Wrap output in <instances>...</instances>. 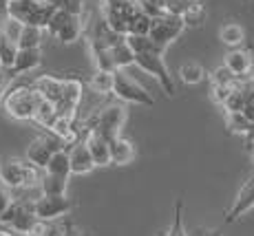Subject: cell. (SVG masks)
Wrapping results in <instances>:
<instances>
[{
	"label": "cell",
	"instance_id": "cell-1",
	"mask_svg": "<svg viewBox=\"0 0 254 236\" xmlns=\"http://www.w3.org/2000/svg\"><path fill=\"white\" fill-rule=\"evenodd\" d=\"M40 100V93L33 86H16L11 91H4L0 102H2V108L9 117L18 121H29L33 119V113H36V106Z\"/></svg>",
	"mask_w": 254,
	"mask_h": 236
},
{
	"label": "cell",
	"instance_id": "cell-2",
	"mask_svg": "<svg viewBox=\"0 0 254 236\" xmlns=\"http://www.w3.org/2000/svg\"><path fill=\"white\" fill-rule=\"evenodd\" d=\"M139 11L137 0H102V18L120 36L128 33L130 18Z\"/></svg>",
	"mask_w": 254,
	"mask_h": 236
},
{
	"label": "cell",
	"instance_id": "cell-3",
	"mask_svg": "<svg viewBox=\"0 0 254 236\" xmlns=\"http://www.w3.org/2000/svg\"><path fill=\"white\" fill-rule=\"evenodd\" d=\"M36 170L29 161L22 159H13V157H7V159H0V183L7 185L9 190H18V188H27L33 181L38 179Z\"/></svg>",
	"mask_w": 254,
	"mask_h": 236
},
{
	"label": "cell",
	"instance_id": "cell-4",
	"mask_svg": "<svg viewBox=\"0 0 254 236\" xmlns=\"http://www.w3.org/2000/svg\"><path fill=\"white\" fill-rule=\"evenodd\" d=\"M111 93H113L115 97H120V100L130 102V104L153 106V102H155L153 95H150L137 80H133L128 73L122 71V68H115L113 71V91Z\"/></svg>",
	"mask_w": 254,
	"mask_h": 236
},
{
	"label": "cell",
	"instance_id": "cell-5",
	"mask_svg": "<svg viewBox=\"0 0 254 236\" xmlns=\"http://www.w3.org/2000/svg\"><path fill=\"white\" fill-rule=\"evenodd\" d=\"M133 64H137L141 71H146L148 75H153L168 97H173L175 93H177L173 77H170V71L164 62V53H135Z\"/></svg>",
	"mask_w": 254,
	"mask_h": 236
},
{
	"label": "cell",
	"instance_id": "cell-6",
	"mask_svg": "<svg viewBox=\"0 0 254 236\" xmlns=\"http://www.w3.org/2000/svg\"><path fill=\"white\" fill-rule=\"evenodd\" d=\"M186 22L182 16H175V13H162V16H155L150 22V40L157 42L162 49H168L170 44L177 40L184 33Z\"/></svg>",
	"mask_w": 254,
	"mask_h": 236
},
{
	"label": "cell",
	"instance_id": "cell-7",
	"mask_svg": "<svg viewBox=\"0 0 254 236\" xmlns=\"http://www.w3.org/2000/svg\"><path fill=\"white\" fill-rule=\"evenodd\" d=\"M45 29L51 33L53 38H58L62 44H71L82 36V16L56 9Z\"/></svg>",
	"mask_w": 254,
	"mask_h": 236
},
{
	"label": "cell",
	"instance_id": "cell-8",
	"mask_svg": "<svg viewBox=\"0 0 254 236\" xmlns=\"http://www.w3.org/2000/svg\"><path fill=\"white\" fill-rule=\"evenodd\" d=\"M31 205L33 214L40 221H58L75 208V203L66 194H40Z\"/></svg>",
	"mask_w": 254,
	"mask_h": 236
},
{
	"label": "cell",
	"instance_id": "cell-9",
	"mask_svg": "<svg viewBox=\"0 0 254 236\" xmlns=\"http://www.w3.org/2000/svg\"><path fill=\"white\" fill-rule=\"evenodd\" d=\"M124 124H126V108L122 104H111L95 115V119L91 121V130L100 132L102 137L111 139V137L120 135Z\"/></svg>",
	"mask_w": 254,
	"mask_h": 236
},
{
	"label": "cell",
	"instance_id": "cell-10",
	"mask_svg": "<svg viewBox=\"0 0 254 236\" xmlns=\"http://www.w3.org/2000/svg\"><path fill=\"white\" fill-rule=\"evenodd\" d=\"M62 144H64V141H62L60 137H56L53 132L36 137V139L27 146V161L33 166V168H38V170L42 168V170H45L47 161L51 159L53 152L62 148Z\"/></svg>",
	"mask_w": 254,
	"mask_h": 236
},
{
	"label": "cell",
	"instance_id": "cell-11",
	"mask_svg": "<svg viewBox=\"0 0 254 236\" xmlns=\"http://www.w3.org/2000/svg\"><path fill=\"white\" fill-rule=\"evenodd\" d=\"M82 82L77 77H64L62 80V95L56 104L58 115H66V117H75V111L82 102Z\"/></svg>",
	"mask_w": 254,
	"mask_h": 236
},
{
	"label": "cell",
	"instance_id": "cell-12",
	"mask_svg": "<svg viewBox=\"0 0 254 236\" xmlns=\"http://www.w3.org/2000/svg\"><path fill=\"white\" fill-rule=\"evenodd\" d=\"M254 208V172L248 177V181L241 185V190L234 196L230 210H228L226 219H223V225H230L234 221H239L243 214H248Z\"/></svg>",
	"mask_w": 254,
	"mask_h": 236
},
{
	"label": "cell",
	"instance_id": "cell-13",
	"mask_svg": "<svg viewBox=\"0 0 254 236\" xmlns=\"http://www.w3.org/2000/svg\"><path fill=\"white\" fill-rule=\"evenodd\" d=\"M84 144L91 152V159H93V164H95V168L97 166H111V150H109V139H106V137H102L100 132L89 128Z\"/></svg>",
	"mask_w": 254,
	"mask_h": 236
},
{
	"label": "cell",
	"instance_id": "cell-14",
	"mask_svg": "<svg viewBox=\"0 0 254 236\" xmlns=\"http://www.w3.org/2000/svg\"><path fill=\"white\" fill-rule=\"evenodd\" d=\"M42 62V51L40 49H18L16 60H13L11 68H9V77H18L22 73H29L38 68Z\"/></svg>",
	"mask_w": 254,
	"mask_h": 236
},
{
	"label": "cell",
	"instance_id": "cell-15",
	"mask_svg": "<svg viewBox=\"0 0 254 236\" xmlns=\"http://www.w3.org/2000/svg\"><path fill=\"white\" fill-rule=\"evenodd\" d=\"M109 150H111V164L115 166H126L135 159L137 150H135L133 141L126 139L122 135H115L109 139Z\"/></svg>",
	"mask_w": 254,
	"mask_h": 236
},
{
	"label": "cell",
	"instance_id": "cell-16",
	"mask_svg": "<svg viewBox=\"0 0 254 236\" xmlns=\"http://www.w3.org/2000/svg\"><path fill=\"white\" fill-rule=\"evenodd\" d=\"M69 164H71V175H89L95 168L91 159V152L86 148L84 141H75L69 150Z\"/></svg>",
	"mask_w": 254,
	"mask_h": 236
},
{
	"label": "cell",
	"instance_id": "cell-17",
	"mask_svg": "<svg viewBox=\"0 0 254 236\" xmlns=\"http://www.w3.org/2000/svg\"><path fill=\"white\" fill-rule=\"evenodd\" d=\"M226 66L230 68V71L234 73L237 77H243L250 73V68L254 66V56L252 51H248V49H232L230 53L226 56Z\"/></svg>",
	"mask_w": 254,
	"mask_h": 236
},
{
	"label": "cell",
	"instance_id": "cell-18",
	"mask_svg": "<svg viewBox=\"0 0 254 236\" xmlns=\"http://www.w3.org/2000/svg\"><path fill=\"white\" fill-rule=\"evenodd\" d=\"M33 88L40 93L42 100L51 102V104H58L62 95V80L60 77H53V75H42L33 82Z\"/></svg>",
	"mask_w": 254,
	"mask_h": 236
},
{
	"label": "cell",
	"instance_id": "cell-19",
	"mask_svg": "<svg viewBox=\"0 0 254 236\" xmlns=\"http://www.w3.org/2000/svg\"><path fill=\"white\" fill-rule=\"evenodd\" d=\"M45 172L49 175H58V177H71V164H69V150L60 148L51 155V159L47 161Z\"/></svg>",
	"mask_w": 254,
	"mask_h": 236
},
{
	"label": "cell",
	"instance_id": "cell-20",
	"mask_svg": "<svg viewBox=\"0 0 254 236\" xmlns=\"http://www.w3.org/2000/svg\"><path fill=\"white\" fill-rule=\"evenodd\" d=\"M38 183H40L42 194H66L69 177H58V175H49V172H45Z\"/></svg>",
	"mask_w": 254,
	"mask_h": 236
},
{
	"label": "cell",
	"instance_id": "cell-21",
	"mask_svg": "<svg viewBox=\"0 0 254 236\" xmlns=\"http://www.w3.org/2000/svg\"><path fill=\"white\" fill-rule=\"evenodd\" d=\"M109 51H111V60H113L115 68H124V66L133 64V60H135V53L130 51V47L126 44L124 38L120 42H115L113 47H109Z\"/></svg>",
	"mask_w": 254,
	"mask_h": 236
},
{
	"label": "cell",
	"instance_id": "cell-22",
	"mask_svg": "<svg viewBox=\"0 0 254 236\" xmlns=\"http://www.w3.org/2000/svg\"><path fill=\"white\" fill-rule=\"evenodd\" d=\"M42 31L40 27H31V24H22L20 36H18V49H40L42 44Z\"/></svg>",
	"mask_w": 254,
	"mask_h": 236
},
{
	"label": "cell",
	"instance_id": "cell-23",
	"mask_svg": "<svg viewBox=\"0 0 254 236\" xmlns=\"http://www.w3.org/2000/svg\"><path fill=\"white\" fill-rule=\"evenodd\" d=\"M124 40L133 53H164L166 51L157 42L150 40V36H124Z\"/></svg>",
	"mask_w": 254,
	"mask_h": 236
},
{
	"label": "cell",
	"instance_id": "cell-24",
	"mask_svg": "<svg viewBox=\"0 0 254 236\" xmlns=\"http://www.w3.org/2000/svg\"><path fill=\"white\" fill-rule=\"evenodd\" d=\"M219 40L226 44V47L237 49V47H241L243 44V40H246V31H243L241 24L230 22V24H226V27L219 31Z\"/></svg>",
	"mask_w": 254,
	"mask_h": 236
},
{
	"label": "cell",
	"instance_id": "cell-25",
	"mask_svg": "<svg viewBox=\"0 0 254 236\" xmlns=\"http://www.w3.org/2000/svg\"><path fill=\"white\" fill-rule=\"evenodd\" d=\"M56 117H58L56 104H51V102H47V100L38 102L36 113H33V121H36V124H40L42 128H51L53 121H56Z\"/></svg>",
	"mask_w": 254,
	"mask_h": 236
},
{
	"label": "cell",
	"instance_id": "cell-26",
	"mask_svg": "<svg viewBox=\"0 0 254 236\" xmlns=\"http://www.w3.org/2000/svg\"><path fill=\"white\" fill-rule=\"evenodd\" d=\"M16 53H18V44L16 40L7 38L2 31H0V66H4L9 71L16 60Z\"/></svg>",
	"mask_w": 254,
	"mask_h": 236
},
{
	"label": "cell",
	"instance_id": "cell-27",
	"mask_svg": "<svg viewBox=\"0 0 254 236\" xmlns=\"http://www.w3.org/2000/svg\"><path fill=\"white\" fill-rule=\"evenodd\" d=\"M91 88L97 95H109L113 91V71H95L91 77Z\"/></svg>",
	"mask_w": 254,
	"mask_h": 236
},
{
	"label": "cell",
	"instance_id": "cell-28",
	"mask_svg": "<svg viewBox=\"0 0 254 236\" xmlns=\"http://www.w3.org/2000/svg\"><path fill=\"white\" fill-rule=\"evenodd\" d=\"M177 75L184 84H199V82H203V77H206V71L199 64H194V62H188V64L179 66Z\"/></svg>",
	"mask_w": 254,
	"mask_h": 236
},
{
	"label": "cell",
	"instance_id": "cell-29",
	"mask_svg": "<svg viewBox=\"0 0 254 236\" xmlns=\"http://www.w3.org/2000/svg\"><path fill=\"white\" fill-rule=\"evenodd\" d=\"M150 22H153V18H150L148 13H144V11L139 9V11L135 13L133 18H130L128 33H126V36H148V31H150Z\"/></svg>",
	"mask_w": 254,
	"mask_h": 236
},
{
	"label": "cell",
	"instance_id": "cell-30",
	"mask_svg": "<svg viewBox=\"0 0 254 236\" xmlns=\"http://www.w3.org/2000/svg\"><path fill=\"white\" fill-rule=\"evenodd\" d=\"M27 236H64V228L58 225L56 221H36V225L31 228V232Z\"/></svg>",
	"mask_w": 254,
	"mask_h": 236
},
{
	"label": "cell",
	"instance_id": "cell-31",
	"mask_svg": "<svg viewBox=\"0 0 254 236\" xmlns=\"http://www.w3.org/2000/svg\"><path fill=\"white\" fill-rule=\"evenodd\" d=\"M226 128L232 135H246L248 128H250V121L246 119L241 111L239 113H226Z\"/></svg>",
	"mask_w": 254,
	"mask_h": 236
},
{
	"label": "cell",
	"instance_id": "cell-32",
	"mask_svg": "<svg viewBox=\"0 0 254 236\" xmlns=\"http://www.w3.org/2000/svg\"><path fill=\"white\" fill-rule=\"evenodd\" d=\"M210 80H212V84H221V86H237L239 82H241V77H237L234 73L228 68L226 64L223 66H217L212 71V75H210Z\"/></svg>",
	"mask_w": 254,
	"mask_h": 236
},
{
	"label": "cell",
	"instance_id": "cell-33",
	"mask_svg": "<svg viewBox=\"0 0 254 236\" xmlns=\"http://www.w3.org/2000/svg\"><path fill=\"white\" fill-rule=\"evenodd\" d=\"M182 212H184V201L177 199V203H175V219H173V225H170V230L166 232V236H188V234H186V230H184Z\"/></svg>",
	"mask_w": 254,
	"mask_h": 236
},
{
	"label": "cell",
	"instance_id": "cell-34",
	"mask_svg": "<svg viewBox=\"0 0 254 236\" xmlns=\"http://www.w3.org/2000/svg\"><path fill=\"white\" fill-rule=\"evenodd\" d=\"M182 18H184L186 27H188V24H194V27H197V24H201V20L206 18V9H203L199 2H190L188 11H186Z\"/></svg>",
	"mask_w": 254,
	"mask_h": 236
},
{
	"label": "cell",
	"instance_id": "cell-35",
	"mask_svg": "<svg viewBox=\"0 0 254 236\" xmlns=\"http://www.w3.org/2000/svg\"><path fill=\"white\" fill-rule=\"evenodd\" d=\"M53 9H60L66 13H77L82 16V0H47Z\"/></svg>",
	"mask_w": 254,
	"mask_h": 236
},
{
	"label": "cell",
	"instance_id": "cell-36",
	"mask_svg": "<svg viewBox=\"0 0 254 236\" xmlns=\"http://www.w3.org/2000/svg\"><path fill=\"white\" fill-rule=\"evenodd\" d=\"M232 88H234V86H221V84H212V88H210V97H212V102H214V104H221V106H223V102H226L228 93H230Z\"/></svg>",
	"mask_w": 254,
	"mask_h": 236
},
{
	"label": "cell",
	"instance_id": "cell-37",
	"mask_svg": "<svg viewBox=\"0 0 254 236\" xmlns=\"http://www.w3.org/2000/svg\"><path fill=\"white\" fill-rule=\"evenodd\" d=\"M13 201V196H11V190L7 188V185H2L0 183V214L7 210V205Z\"/></svg>",
	"mask_w": 254,
	"mask_h": 236
},
{
	"label": "cell",
	"instance_id": "cell-38",
	"mask_svg": "<svg viewBox=\"0 0 254 236\" xmlns=\"http://www.w3.org/2000/svg\"><path fill=\"white\" fill-rule=\"evenodd\" d=\"M197 236H223V234H221V230H203V228H199Z\"/></svg>",
	"mask_w": 254,
	"mask_h": 236
},
{
	"label": "cell",
	"instance_id": "cell-39",
	"mask_svg": "<svg viewBox=\"0 0 254 236\" xmlns=\"http://www.w3.org/2000/svg\"><path fill=\"white\" fill-rule=\"evenodd\" d=\"M246 152H248V157H250V161L254 166V139H246Z\"/></svg>",
	"mask_w": 254,
	"mask_h": 236
},
{
	"label": "cell",
	"instance_id": "cell-40",
	"mask_svg": "<svg viewBox=\"0 0 254 236\" xmlns=\"http://www.w3.org/2000/svg\"><path fill=\"white\" fill-rule=\"evenodd\" d=\"M0 236H20V234H13V232H9V230L0 228Z\"/></svg>",
	"mask_w": 254,
	"mask_h": 236
},
{
	"label": "cell",
	"instance_id": "cell-41",
	"mask_svg": "<svg viewBox=\"0 0 254 236\" xmlns=\"http://www.w3.org/2000/svg\"><path fill=\"white\" fill-rule=\"evenodd\" d=\"M248 75H250V82H252V84H254V66L250 68V73H248Z\"/></svg>",
	"mask_w": 254,
	"mask_h": 236
},
{
	"label": "cell",
	"instance_id": "cell-42",
	"mask_svg": "<svg viewBox=\"0 0 254 236\" xmlns=\"http://www.w3.org/2000/svg\"><path fill=\"white\" fill-rule=\"evenodd\" d=\"M157 236H166V232H159V234H157Z\"/></svg>",
	"mask_w": 254,
	"mask_h": 236
},
{
	"label": "cell",
	"instance_id": "cell-43",
	"mask_svg": "<svg viewBox=\"0 0 254 236\" xmlns=\"http://www.w3.org/2000/svg\"><path fill=\"white\" fill-rule=\"evenodd\" d=\"M192 2H201V0H192Z\"/></svg>",
	"mask_w": 254,
	"mask_h": 236
},
{
	"label": "cell",
	"instance_id": "cell-44",
	"mask_svg": "<svg viewBox=\"0 0 254 236\" xmlns=\"http://www.w3.org/2000/svg\"><path fill=\"white\" fill-rule=\"evenodd\" d=\"M243 2H248V0H243Z\"/></svg>",
	"mask_w": 254,
	"mask_h": 236
}]
</instances>
